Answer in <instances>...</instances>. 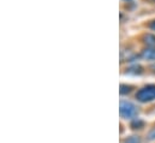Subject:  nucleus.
Here are the masks:
<instances>
[{
    "label": "nucleus",
    "mask_w": 155,
    "mask_h": 143,
    "mask_svg": "<svg viewBox=\"0 0 155 143\" xmlns=\"http://www.w3.org/2000/svg\"><path fill=\"white\" fill-rule=\"evenodd\" d=\"M120 114L124 119H132L137 114V108L130 102H121Z\"/></svg>",
    "instance_id": "nucleus-1"
},
{
    "label": "nucleus",
    "mask_w": 155,
    "mask_h": 143,
    "mask_svg": "<svg viewBox=\"0 0 155 143\" xmlns=\"http://www.w3.org/2000/svg\"><path fill=\"white\" fill-rule=\"evenodd\" d=\"M138 100L142 102H148L155 100V88H148V89H143L138 93Z\"/></svg>",
    "instance_id": "nucleus-2"
},
{
    "label": "nucleus",
    "mask_w": 155,
    "mask_h": 143,
    "mask_svg": "<svg viewBox=\"0 0 155 143\" xmlns=\"http://www.w3.org/2000/svg\"><path fill=\"white\" fill-rule=\"evenodd\" d=\"M125 143H142V138L140 136H130L125 140Z\"/></svg>",
    "instance_id": "nucleus-3"
}]
</instances>
